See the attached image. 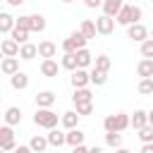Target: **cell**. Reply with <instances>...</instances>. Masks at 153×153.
Segmentation results:
<instances>
[{
    "instance_id": "cell-29",
    "label": "cell",
    "mask_w": 153,
    "mask_h": 153,
    "mask_svg": "<svg viewBox=\"0 0 153 153\" xmlns=\"http://www.w3.org/2000/svg\"><path fill=\"white\" fill-rule=\"evenodd\" d=\"M29 33H31L29 29H22V26H14L10 36H12V38H14V41H17L19 45H24V43H29Z\"/></svg>"
},
{
    "instance_id": "cell-42",
    "label": "cell",
    "mask_w": 153,
    "mask_h": 153,
    "mask_svg": "<svg viewBox=\"0 0 153 153\" xmlns=\"http://www.w3.org/2000/svg\"><path fill=\"white\" fill-rule=\"evenodd\" d=\"M24 2H26V0H7L10 7H19V5H24Z\"/></svg>"
},
{
    "instance_id": "cell-1",
    "label": "cell",
    "mask_w": 153,
    "mask_h": 153,
    "mask_svg": "<svg viewBox=\"0 0 153 153\" xmlns=\"http://www.w3.org/2000/svg\"><path fill=\"white\" fill-rule=\"evenodd\" d=\"M103 127H105V131H124L127 127H131V115H127V112L108 115L103 120Z\"/></svg>"
},
{
    "instance_id": "cell-23",
    "label": "cell",
    "mask_w": 153,
    "mask_h": 153,
    "mask_svg": "<svg viewBox=\"0 0 153 153\" xmlns=\"http://www.w3.org/2000/svg\"><path fill=\"white\" fill-rule=\"evenodd\" d=\"M148 124V112L146 110H134V115H131V127L139 131L141 127H146Z\"/></svg>"
},
{
    "instance_id": "cell-39",
    "label": "cell",
    "mask_w": 153,
    "mask_h": 153,
    "mask_svg": "<svg viewBox=\"0 0 153 153\" xmlns=\"http://www.w3.org/2000/svg\"><path fill=\"white\" fill-rule=\"evenodd\" d=\"M84 5L91 7V10H96V7H103V0H84Z\"/></svg>"
},
{
    "instance_id": "cell-7",
    "label": "cell",
    "mask_w": 153,
    "mask_h": 153,
    "mask_svg": "<svg viewBox=\"0 0 153 153\" xmlns=\"http://www.w3.org/2000/svg\"><path fill=\"white\" fill-rule=\"evenodd\" d=\"M96 29H98V33H100V36H110V33L115 31V17L100 14V17L96 19Z\"/></svg>"
},
{
    "instance_id": "cell-12",
    "label": "cell",
    "mask_w": 153,
    "mask_h": 153,
    "mask_svg": "<svg viewBox=\"0 0 153 153\" xmlns=\"http://www.w3.org/2000/svg\"><path fill=\"white\" fill-rule=\"evenodd\" d=\"M0 69H2V74H7V76L17 74V72H19V57H2Z\"/></svg>"
},
{
    "instance_id": "cell-10",
    "label": "cell",
    "mask_w": 153,
    "mask_h": 153,
    "mask_svg": "<svg viewBox=\"0 0 153 153\" xmlns=\"http://www.w3.org/2000/svg\"><path fill=\"white\" fill-rule=\"evenodd\" d=\"M55 100H57V96H55L53 91H41V93H36V105H38V108H53Z\"/></svg>"
},
{
    "instance_id": "cell-5",
    "label": "cell",
    "mask_w": 153,
    "mask_h": 153,
    "mask_svg": "<svg viewBox=\"0 0 153 153\" xmlns=\"http://www.w3.org/2000/svg\"><path fill=\"white\" fill-rule=\"evenodd\" d=\"M148 36H151V31H148L141 22H136V24H129V26H127V38H131L134 43H143Z\"/></svg>"
},
{
    "instance_id": "cell-24",
    "label": "cell",
    "mask_w": 153,
    "mask_h": 153,
    "mask_svg": "<svg viewBox=\"0 0 153 153\" xmlns=\"http://www.w3.org/2000/svg\"><path fill=\"white\" fill-rule=\"evenodd\" d=\"M84 139H86V134H84L81 129H67V143H69L72 148H74V146H81Z\"/></svg>"
},
{
    "instance_id": "cell-18",
    "label": "cell",
    "mask_w": 153,
    "mask_h": 153,
    "mask_svg": "<svg viewBox=\"0 0 153 153\" xmlns=\"http://www.w3.org/2000/svg\"><path fill=\"white\" fill-rule=\"evenodd\" d=\"M29 146H31V151H33V153H45V148H48L50 143H48V136H41V134H36V136H31Z\"/></svg>"
},
{
    "instance_id": "cell-19",
    "label": "cell",
    "mask_w": 153,
    "mask_h": 153,
    "mask_svg": "<svg viewBox=\"0 0 153 153\" xmlns=\"http://www.w3.org/2000/svg\"><path fill=\"white\" fill-rule=\"evenodd\" d=\"M14 26H17V19H14L10 12H2V14H0V31H2V33H12Z\"/></svg>"
},
{
    "instance_id": "cell-6",
    "label": "cell",
    "mask_w": 153,
    "mask_h": 153,
    "mask_svg": "<svg viewBox=\"0 0 153 153\" xmlns=\"http://www.w3.org/2000/svg\"><path fill=\"white\" fill-rule=\"evenodd\" d=\"M0 148H2V151H10V153L17 148V143H14V131H12L10 124H5V127L0 129Z\"/></svg>"
},
{
    "instance_id": "cell-46",
    "label": "cell",
    "mask_w": 153,
    "mask_h": 153,
    "mask_svg": "<svg viewBox=\"0 0 153 153\" xmlns=\"http://www.w3.org/2000/svg\"><path fill=\"white\" fill-rule=\"evenodd\" d=\"M148 122L153 124V110H148Z\"/></svg>"
},
{
    "instance_id": "cell-28",
    "label": "cell",
    "mask_w": 153,
    "mask_h": 153,
    "mask_svg": "<svg viewBox=\"0 0 153 153\" xmlns=\"http://www.w3.org/2000/svg\"><path fill=\"white\" fill-rule=\"evenodd\" d=\"M60 65H62L65 69H69V72L79 69V62H76V53H65V55H62V60H60Z\"/></svg>"
},
{
    "instance_id": "cell-17",
    "label": "cell",
    "mask_w": 153,
    "mask_h": 153,
    "mask_svg": "<svg viewBox=\"0 0 153 153\" xmlns=\"http://www.w3.org/2000/svg\"><path fill=\"white\" fill-rule=\"evenodd\" d=\"M91 100H93V93H91L88 86L74 88V96H72V103H74V105H76V103H91Z\"/></svg>"
},
{
    "instance_id": "cell-14",
    "label": "cell",
    "mask_w": 153,
    "mask_h": 153,
    "mask_svg": "<svg viewBox=\"0 0 153 153\" xmlns=\"http://www.w3.org/2000/svg\"><path fill=\"white\" fill-rule=\"evenodd\" d=\"M136 74H139L141 79L153 76V57H143V60L136 65Z\"/></svg>"
},
{
    "instance_id": "cell-8",
    "label": "cell",
    "mask_w": 153,
    "mask_h": 153,
    "mask_svg": "<svg viewBox=\"0 0 153 153\" xmlns=\"http://www.w3.org/2000/svg\"><path fill=\"white\" fill-rule=\"evenodd\" d=\"M69 81H72V86H74V88H84V86H88V84H91V72H86V69H81V67H79V69H74V72H72V79H69Z\"/></svg>"
},
{
    "instance_id": "cell-33",
    "label": "cell",
    "mask_w": 153,
    "mask_h": 153,
    "mask_svg": "<svg viewBox=\"0 0 153 153\" xmlns=\"http://www.w3.org/2000/svg\"><path fill=\"white\" fill-rule=\"evenodd\" d=\"M139 139H141V143H153V124L151 122L139 129Z\"/></svg>"
},
{
    "instance_id": "cell-4",
    "label": "cell",
    "mask_w": 153,
    "mask_h": 153,
    "mask_svg": "<svg viewBox=\"0 0 153 153\" xmlns=\"http://www.w3.org/2000/svg\"><path fill=\"white\" fill-rule=\"evenodd\" d=\"M86 43H88V38H86L81 31H72L69 38L62 41V50H65V53H76V50L86 48Z\"/></svg>"
},
{
    "instance_id": "cell-40",
    "label": "cell",
    "mask_w": 153,
    "mask_h": 153,
    "mask_svg": "<svg viewBox=\"0 0 153 153\" xmlns=\"http://www.w3.org/2000/svg\"><path fill=\"white\" fill-rule=\"evenodd\" d=\"M12 153H33V151H31V146H17Z\"/></svg>"
},
{
    "instance_id": "cell-3",
    "label": "cell",
    "mask_w": 153,
    "mask_h": 153,
    "mask_svg": "<svg viewBox=\"0 0 153 153\" xmlns=\"http://www.w3.org/2000/svg\"><path fill=\"white\" fill-rule=\"evenodd\" d=\"M33 124L36 127H43V129H55L57 127V115L50 108H38L36 115H33Z\"/></svg>"
},
{
    "instance_id": "cell-49",
    "label": "cell",
    "mask_w": 153,
    "mask_h": 153,
    "mask_svg": "<svg viewBox=\"0 0 153 153\" xmlns=\"http://www.w3.org/2000/svg\"><path fill=\"white\" fill-rule=\"evenodd\" d=\"M151 38H153V31H151Z\"/></svg>"
},
{
    "instance_id": "cell-15",
    "label": "cell",
    "mask_w": 153,
    "mask_h": 153,
    "mask_svg": "<svg viewBox=\"0 0 153 153\" xmlns=\"http://www.w3.org/2000/svg\"><path fill=\"white\" fill-rule=\"evenodd\" d=\"M55 53H57V45H55L53 41H41V43H38V55H41L43 60L55 57Z\"/></svg>"
},
{
    "instance_id": "cell-48",
    "label": "cell",
    "mask_w": 153,
    "mask_h": 153,
    "mask_svg": "<svg viewBox=\"0 0 153 153\" xmlns=\"http://www.w3.org/2000/svg\"><path fill=\"white\" fill-rule=\"evenodd\" d=\"M2 153H10V151H2Z\"/></svg>"
},
{
    "instance_id": "cell-20",
    "label": "cell",
    "mask_w": 153,
    "mask_h": 153,
    "mask_svg": "<svg viewBox=\"0 0 153 153\" xmlns=\"http://www.w3.org/2000/svg\"><path fill=\"white\" fill-rule=\"evenodd\" d=\"M41 74H43V76H48V79L57 76V62H55L53 57L43 60V62H41Z\"/></svg>"
},
{
    "instance_id": "cell-41",
    "label": "cell",
    "mask_w": 153,
    "mask_h": 153,
    "mask_svg": "<svg viewBox=\"0 0 153 153\" xmlns=\"http://www.w3.org/2000/svg\"><path fill=\"white\" fill-rule=\"evenodd\" d=\"M72 153H91V148H86V146L81 143V146H74V148H72Z\"/></svg>"
},
{
    "instance_id": "cell-21",
    "label": "cell",
    "mask_w": 153,
    "mask_h": 153,
    "mask_svg": "<svg viewBox=\"0 0 153 153\" xmlns=\"http://www.w3.org/2000/svg\"><path fill=\"white\" fill-rule=\"evenodd\" d=\"M22 122V110L19 108H7L5 110V124H10V127H14V124H19Z\"/></svg>"
},
{
    "instance_id": "cell-43",
    "label": "cell",
    "mask_w": 153,
    "mask_h": 153,
    "mask_svg": "<svg viewBox=\"0 0 153 153\" xmlns=\"http://www.w3.org/2000/svg\"><path fill=\"white\" fill-rule=\"evenodd\" d=\"M141 153H153V143H143L141 146Z\"/></svg>"
},
{
    "instance_id": "cell-22",
    "label": "cell",
    "mask_w": 153,
    "mask_h": 153,
    "mask_svg": "<svg viewBox=\"0 0 153 153\" xmlns=\"http://www.w3.org/2000/svg\"><path fill=\"white\" fill-rule=\"evenodd\" d=\"M79 117H81V115H79L76 110H69V112H65V115H62V127H65V129H76V124H79Z\"/></svg>"
},
{
    "instance_id": "cell-37",
    "label": "cell",
    "mask_w": 153,
    "mask_h": 153,
    "mask_svg": "<svg viewBox=\"0 0 153 153\" xmlns=\"http://www.w3.org/2000/svg\"><path fill=\"white\" fill-rule=\"evenodd\" d=\"M141 55L143 57H153V38H146L141 43Z\"/></svg>"
},
{
    "instance_id": "cell-35",
    "label": "cell",
    "mask_w": 153,
    "mask_h": 153,
    "mask_svg": "<svg viewBox=\"0 0 153 153\" xmlns=\"http://www.w3.org/2000/svg\"><path fill=\"white\" fill-rule=\"evenodd\" d=\"M139 93H141V96H151V93H153V76L139 81Z\"/></svg>"
},
{
    "instance_id": "cell-25",
    "label": "cell",
    "mask_w": 153,
    "mask_h": 153,
    "mask_svg": "<svg viewBox=\"0 0 153 153\" xmlns=\"http://www.w3.org/2000/svg\"><path fill=\"white\" fill-rule=\"evenodd\" d=\"M38 55V45H33V43H24L22 45V50H19V60H33Z\"/></svg>"
},
{
    "instance_id": "cell-9",
    "label": "cell",
    "mask_w": 153,
    "mask_h": 153,
    "mask_svg": "<svg viewBox=\"0 0 153 153\" xmlns=\"http://www.w3.org/2000/svg\"><path fill=\"white\" fill-rule=\"evenodd\" d=\"M0 50H2V55H5V57H17V55H19V50H22V45L10 36V38H5V41L0 43Z\"/></svg>"
},
{
    "instance_id": "cell-38",
    "label": "cell",
    "mask_w": 153,
    "mask_h": 153,
    "mask_svg": "<svg viewBox=\"0 0 153 153\" xmlns=\"http://www.w3.org/2000/svg\"><path fill=\"white\" fill-rule=\"evenodd\" d=\"M17 26H22V29H29V31H31V14H22V17L17 19Z\"/></svg>"
},
{
    "instance_id": "cell-13",
    "label": "cell",
    "mask_w": 153,
    "mask_h": 153,
    "mask_svg": "<svg viewBox=\"0 0 153 153\" xmlns=\"http://www.w3.org/2000/svg\"><path fill=\"white\" fill-rule=\"evenodd\" d=\"M48 143H50V146H55V148H60L62 143H67V134H65V131H60L57 127H55V129H48Z\"/></svg>"
},
{
    "instance_id": "cell-26",
    "label": "cell",
    "mask_w": 153,
    "mask_h": 153,
    "mask_svg": "<svg viewBox=\"0 0 153 153\" xmlns=\"http://www.w3.org/2000/svg\"><path fill=\"white\" fill-rule=\"evenodd\" d=\"M93 60H96V57H93V55H91V53H88L86 48H81V50H76V62H79V67H81V69H86V67H91V65H93Z\"/></svg>"
},
{
    "instance_id": "cell-45",
    "label": "cell",
    "mask_w": 153,
    "mask_h": 153,
    "mask_svg": "<svg viewBox=\"0 0 153 153\" xmlns=\"http://www.w3.org/2000/svg\"><path fill=\"white\" fill-rule=\"evenodd\" d=\"M91 153H103V148H98V146H93V148H91Z\"/></svg>"
},
{
    "instance_id": "cell-16",
    "label": "cell",
    "mask_w": 153,
    "mask_h": 153,
    "mask_svg": "<svg viewBox=\"0 0 153 153\" xmlns=\"http://www.w3.org/2000/svg\"><path fill=\"white\" fill-rule=\"evenodd\" d=\"M10 84H12V88L24 91V88L29 86V74H26V72H17V74H12V76H10Z\"/></svg>"
},
{
    "instance_id": "cell-27",
    "label": "cell",
    "mask_w": 153,
    "mask_h": 153,
    "mask_svg": "<svg viewBox=\"0 0 153 153\" xmlns=\"http://www.w3.org/2000/svg\"><path fill=\"white\" fill-rule=\"evenodd\" d=\"M79 31L91 41V38H96V33H98V29H96V22H91V19H84L81 22V26H79Z\"/></svg>"
},
{
    "instance_id": "cell-11",
    "label": "cell",
    "mask_w": 153,
    "mask_h": 153,
    "mask_svg": "<svg viewBox=\"0 0 153 153\" xmlns=\"http://www.w3.org/2000/svg\"><path fill=\"white\" fill-rule=\"evenodd\" d=\"M122 7H124V0H103V14L108 17H117Z\"/></svg>"
},
{
    "instance_id": "cell-34",
    "label": "cell",
    "mask_w": 153,
    "mask_h": 153,
    "mask_svg": "<svg viewBox=\"0 0 153 153\" xmlns=\"http://www.w3.org/2000/svg\"><path fill=\"white\" fill-rule=\"evenodd\" d=\"M108 81V72H100V69H91V84H96V86H103Z\"/></svg>"
},
{
    "instance_id": "cell-36",
    "label": "cell",
    "mask_w": 153,
    "mask_h": 153,
    "mask_svg": "<svg viewBox=\"0 0 153 153\" xmlns=\"http://www.w3.org/2000/svg\"><path fill=\"white\" fill-rule=\"evenodd\" d=\"M74 110H76L79 115H91V112H93V100H91V103H76Z\"/></svg>"
},
{
    "instance_id": "cell-30",
    "label": "cell",
    "mask_w": 153,
    "mask_h": 153,
    "mask_svg": "<svg viewBox=\"0 0 153 153\" xmlns=\"http://www.w3.org/2000/svg\"><path fill=\"white\" fill-rule=\"evenodd\" d=\"M105 143L110 148H122V131H105Z\"/></svg>"
},
{
    "instance_id": "cell-31",
    "label": "cell",
    "mask_w": 153,
    "mask_h": 153,
    "mask_svg": "<svg viewBox=\"0 0 153 153\" xmlns=\"http://www.w3.org/2000/svg\"><path fill=\"white\" fill-rule=\"evenodd\" d=\"M93 67H96V69H100V72H110V67H112V60H110L108 55H98V57L93 60Z\"/></svg>"
},
{
    "instance_id": "cell-44",
    "label": "cell",
    "mask_w": 153,
    "mask_h": 153,
    "mask_svg": "<svg viewBox=\"0 0 153 153\" xmlns=\"http://www.w3.org/2000/svg\"><path fill=\"white\" fill-rule=\"evenodd\" d=\"M115 153H131L129 148H115Z\"/></svg>"
},
{
    "instance_id": "cell-32",
    "label": "cell",
    "mask_w": 153,
    "mask_h": 153,
    "mask_svg": "<svg viewBox=\"0 0 153 153\" xmlns=\"http://www.w3.org/2000/svg\"><path fill=\"white\" fill-rule=\"evenodd\" d=\"M31 31H36V33L45 31V17L43 14H31Z\"/></svg>"
},
{
    "instance_id": "cell-2",
    "label": "cell",
    "mask_w": 153,
    "mask_h": 153,
    "mask_svg": "<svg viewBox=\"0 0 153 153\" xmlns=\"http://www.w3.org/2000/svg\"><path fill=\"white\" fill-rule=\"evenodd\" d=\"M141 17H143L141 7H136V5H124V7L120 10V14L115 17V22H117L120 26H129V24L141 22Z\"/></svg>"
},
{
    "instance_id": "cell-47",
    "label": "cell",
    "mask_w": 153,
    "mask_h": 153,
    "mask_svg": "<svg viewBox=\"0 0 153 153\" xmlns=\"http://www.w3.org/2000/svg\"><path fill=\"white\" fill-rule=\"evenodd\" d=\"M62 2H65V5H69V2H74V0H62Z\"/></svg>"
}]
</instances>
